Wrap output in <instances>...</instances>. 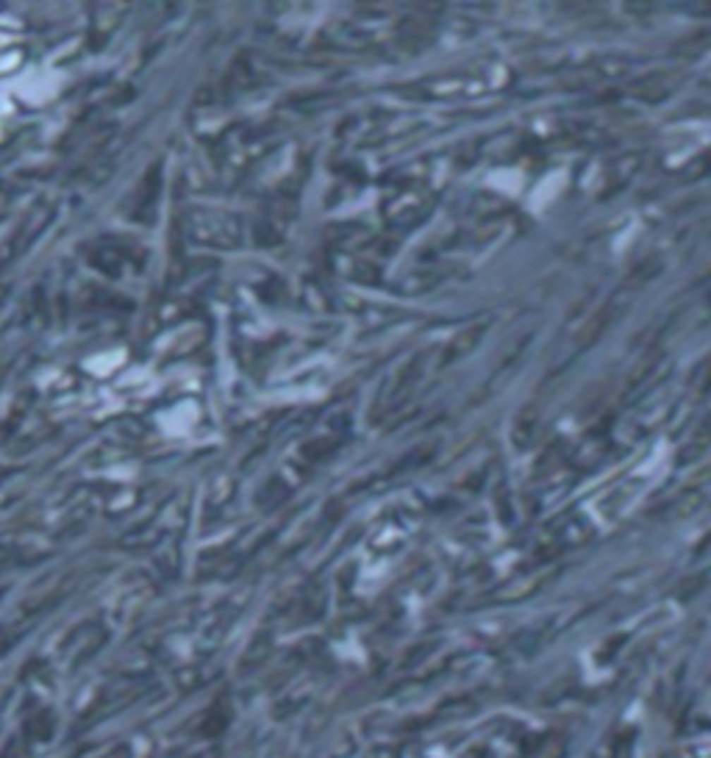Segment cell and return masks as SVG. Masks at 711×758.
I'll return each mask as SVG.
<instances>
[{"mask_svg":"<svg viewBox=\"0 0 711 758\" xmlns=\"http://www.w3.org/2000/svg\"><path fill=\"white\" fill-rule=\"evenodd\" d=\"M614 317V312H612V306L609 309H603L600 314H595V319L586 325V331L581 334V345H592L603 331H606V325H609V319Z\"/></svg>","mask_w":711,"mask_h":758,"instance_id":"cell-1","label":"cell"}]
</instances>
